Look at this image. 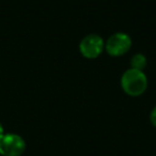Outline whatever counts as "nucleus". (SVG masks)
I'll list each match as a JSON object with an SVG mask.
<instances>
[{
    "label": "nucleus",
    "mask_w": 156,
    "mask_h": 156,
    "mask_svg": "<svg viewBox=\"0 0 156 156\" xmlns=\"http://www.w3.org/2000/svg\"><path fill=\"white\" fill-rule=\"evenodd\" d=\"M121 87L129 96H139L144 93L147 87V79L142 71L130 67L121 77Z\"/></svg>",
    "instance_id": "obj_1"
},
{
    "label": "nucleus",
    "mask_w": 156,
    "mask_h": 156,
    "mask_svg": "<svg viewBox=\"0 0 156 156\" xmlns=\"http://www.w3.org/2000/svg\"><path fill=\"white\" fill-rule=\"evenodd\" d=\"M26 150V142L16 134H7L0 138V154L3 156H20Z\"/></svg>",
    "instance_id": "obj_2"
},
{
    "label": "nucleus",
    "mask_w": 156,
    "mask_h": 156,
    "mask_svg": "<svg viewBox=\"0 0 156 156\" xmlns=\"http://www.w3.org/2000/svg\"><path fill=\"white\" fill-rule=\"evenodd\" d=\"M132 47V39L123 32L112 34L105 44V49L110 56L120 57L125 55Z\"/></svg>",
    "instance_id": "obj_3"
},
{
    "label": "nucleus",
    "mask_w": 156,
    "mask_h": 156,
    "mask_svg": "<svg viewBox=\"0 0 156 156\" xmlns=\"http://www.w3.org/2000/svg\"><path fill=\"white\" fill-rule=\"evenodd\" d=\"M105 49V42L98 34H89L83 37L79 45L81 55L87 59H95Z\"/></svg>",
    "instance_id": "obj_4"
},
{
    "label": "nucleus",
    "mask_w": 156,
    "mask_h": 156,
    "mask_svg": "<svg viewBox=\"0 0 156 156\" xmlns=\"http://www.w3.org/2000/svg\"><path fill=\"white\" fill-rule=\"evenodd\" d=\"M130 65H132V69L143 72L144 67L147 66V58L142 54L135 55L132 58V60H130Z\"/></svg>",
    "instance_id": "obj_5"
},
{
    "label": "nucleus",
    "mask_w": 156,
    "mask_h": 156,
    "mask_svg": "<svg viewBox=\"0 0 156 156\" xmlns=\"http://www.w3.org/2000/svg\"><path fill=\"white\" fill-rule=\"evenodd\" d=\"M150 121H151V123L156 127V107H154L151 115H150Z\"/></svg>",
    "instance_id": "obj_6"
},
{
    "label": "nucleus",
    "mask_w": 156,
    "mask_h": 156,
    "mask_svg": "<svg viewBox=\"0 0 156 156\" xmlns=\"http://www.w3.org/2000/svg\"><path fill=\"white\" fill-rule=\"evenodd\" d=\"M3 127H2V125H1V123H0V138L3 136Z\"/></svg>",
    "instance_id": "obj_7"
}]
</instances>
